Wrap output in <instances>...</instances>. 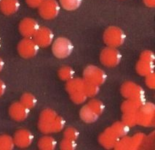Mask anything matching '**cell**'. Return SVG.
<instances>
[{"label":"cell","instance_id":"cell-1","mask_svg":"<svg viewBox=\"0 0 155 150\" xmlns=\"http://www.w3.org/2000/svg\"><path fill=\"white\" fill-rule=\"evenodd\" d=\"M65 127L64 119L53 110L47 108L39 115L38 127L44 134L59 133Z\"/></svg>","mask_w":155,"mask_h":150},{"label":"cell","instance_id":"cell-2","mask_svg":"<svg viewBox=\"0 0 155 150\" xmlns=\"http://www.w3.org/2000/svg\"><path fill=\"white\" fill-rule=\"evenodd\" d=\"M125 34L117 26H109L104 32L103 35L104 42L108 47L118 48L125 41Z\"/></svg>","mask_w":155,"mask_h":150},{"label":"cell","instance_id":"cell-3","mask_svg":"<svg viewBox=\"0 0 155 150\" xmlns=\"http://www.w3.org/2000/svg\"><path fill=\"white\" fill-rule=\"evenodd\" d=\"M138 124L143 127H151L155 122V107L151 103H145L137 112Z\"/></svg>","mask_w":155,"mask_h":150},{"label":"cell","instance_id":"cell-4","mask_svg":"<svg viewBox=\"0 0 155 150\" xmlns=\"http://www.w3.org/2000/svg\"><path fill=\"white\" fill-rule=\"evenodd\" d=\"M74 46L70 40L64 37H58L52 45V51L55 57L65 59L71 55Z\"/></svg>","mask_w":155,"mask_h":150},{"label":"cell","instance_id":"cell-5","mask_svg":"<svg viewBox=\"0 0 155 150\" xmlns=\"http://www.w3.org/2000/svg\"><path fill=\"white\" fill-rule=\"evenodd\" d=\"M83 79L88 83L101 86L106 80V74L101 68L95 65H88L84 68Z\"/></svg>","mask_w":155,"mask_h":150},{"label":"cell","instance_id":"cell-6","mask_svg":"<svg viewBox=\"0 0 155 150\" xmlns=\"http://www.w3.org/2000/svg\"><path fill=\"white\" fill-rule=\"evenodd\" d=\"M122 55L117 48L106 47L102 50L100 55L101 62L108 68H114L121 62Z\"/></svg>","mask_w":155,"mask_h":150},{"label":"cell","instance_id":"cell-7","mask_svg":"<svg viewBox=\"0 0 155 150\" xmlns=\"http://www.w3.org/2000/svg\"><path fill=\"white\" fill-rule=\"evenodd\" d=\"M17 49L21 57L30 59L37 55L39 47L32 37H24L19 42Z\"/></svg>","mask_w":155,"mask_h":150},{"label":"cell","instance_id":"cell-8","mask_svg":"<svg viewBox=\"0 0 155 150\" xmlns=\"http://www.w3.org/2000/svg\"><path fill=\"white\" fill-rule=\"evenodd\" d=\"M38 9L39 16L43 19L52 20L59 14L61 5L56 0H45Z\"/></svg>","mask_w":155,"mask_h":150},{"label":"cell","instance_id":"cell-9","mask_svg":"<svg viewBox=\"0 0 155 150\" xmlns=\"http://www.w3.org/2000/svg\"><path fill=\"white\" fill-rule=\"evenodd\" d=\"M122 96L128 100H141L144 99L145 92L141 86L132 81L125 82L121 86Z\"/></svg>","mask_w":155,"mask_h":150},{"label":"cell","instance_id":"cell-10","mask_svg":"<svg viewBox=\"0 0 155 150\" xmlns=\"http://www.w3.org/2000/svg\"><path fill=\"white\" fill-rule=\"evenodd\" d=\"M39 48H46L53 42L54 35L50 29L48 27H39L35 35L32 37Z\"/></svg>","mask_w":155,"mask_h":150},{"label":"cell","instance_id":"cell-11","mask_svg":"<svg viewBox=\"0 0 155 150\" xmlns=\"http://www.w3.org/2000/svg\"><path fill=\"white\" fill-rule=\"evenodd\" d=\"M39 23L31 18H25L19 23V32L23 37H33L39 29Z\"/></svg>","mask_w":155,"mask_h":150},{"label":"cell","instance_id":"cell-12","mask_svg":"<svg viewBox=\"0 0 155 150\" xmlns=\"http://www.w3.org/2000/svg\"><path fill=\"white\" fill-rule=\"evenodd\" d=\"M15 146L21 149L28 148L34 141V135L31 132L26 129H20L15 132L13 136Z\"/></svg>","mask_w":155,"mask_h":150},{"label":"cell","instance_id":"cell-13","mask_svg":"<svg viewBox=\"0 0 155 150\" xmlns=\"http://www.w3.org/2000/svg\"><path fill=\"white\" fill-rule=\"evenodd\" d=\"M29 111L30 110L23 106L21 102H16L10 106L9 108V114L13 120L23 122L28 118Z\"/></svg>","mask_w":155,"mask_h":150},{"label":"cell","instance_id":"cell-14","mask_svg":"<svg viewBox=\"0 0 155 150\" xmlns=\"http://www.w3.org/2000/svg\"><path fill=\"white\" fill-rule=\"evenodd\" d=\"M120 138L114 133L111 127H108L98 138L99 143L106 149H112L116 146Z\"/></svg>","mask_w":155,"mask_h":150},{"label":"cell","instance_id":"cell-15","mask_svg":"<svg viewBox=\"0 0 155 150\" xmlns=\"http://www.w3.org/2000/svg\"><path fill=\"white\" fill-rule=\"evenodd\" d=\"M19 8V0H1L0 1V10L5 15H13L18 12Z\"/></svg>","mask_w":155,"mask_h":150},{"label":"cell","instance_id":"cell-16","mask_svg":"<svg viewBox=\"0 0 155 150\" xmlns=\"http://www.w3.org/2000/svg\"><path fill=\"white\" fill-rule=\"evenodd\" d=\"M85 81L83 78H73L66 83V88L69 95L84 92Z\"/></svg>","mask_w":155,"mask_h":150},{"label":"cell","instance_id":"cell-17","mask_svg":"<svg viewBox=\"0 0 155 150\" xmlns=\"http://www.w3.org/2000/svg\"><path fill=\"white\" fill-rule=\"evenodd\" d=\"M145 103V99L141 100H125L122 105L121 109L123 113H136L139 108Z\"/></svg>","mask_w":155,"mask_h":150},{"label":"cell","instance_id":"cell-18","mask_svg":"<svg viewBox=\"0 0 155 150\" xmlns=\"http://www.w3.org/2000/svg\"><path fill=\"white\" fill-rule=\"evenodd\" d=\"M80 118L86 123H93L97 121L99 116L93 111V109L88 105H85L81 108L80 111Z\"/></svg>","mask_w":155,"mask_h":150},{"label":"cell","instance_id":"cell-19","mask_svg":"<svg viewBox=\"0 0 155 150\" xmlns=\"http://www.w3.org/2000/svg\"><path fill=\"white\" fill-rule=\"evenodd\" d=\"M154 63L148 62L139 59L136 65V71L140 75L146 77L149 74L154 73Z\"/></svg>","mask_w":155,"mask_h":150},{"label":"cell","instance_id":"cell-20","mask_svg":"<svg viewBox=\"0 0 155 150\" xmlns=\"http://www.w3.org/2000/svg\"><path fill=\"white\" fill-rule=\"evenodd\" d=\"M56 141L50 135H44L38 141V147L42 150H53L56 147Z\"/></svg>","mask_w":155,"mask_h":150},{"label":"cell","instance_id":"cell-21","mask_svg":"<svg viewBox=\"0 0 155 150\" xmlns=\"http://www.w3.org/2000/svg\"><path fill=\"white\" fill-rule=\"evenodd\" d=\"M120 138L126 136L129 132V127L123 122H117L110 127Z\"/></svg>","mask_w":155,"mask_h":150},{"label":"cell","instance_id":"cell-22","mask_svg":"<svg viewBox=\"0 0 155 150\" xmlns=\"http://www.w3.org/2000/svg\"><path fill=\"white\" fill-rule=\"evenodd\" d=\"M15 147L13 138L8 135H0V150H12Z\"/></svg>","mask_w":155,"mask_h":150},{"label":"cell","instance_id":"cell-23","mask_svg":"<svg viewBox=\"0 0 155 150\" xmlns=\"http://www.w3.org/2000/svg\"><path fill=\"white\" fill-rule=\"evenodd\" d=\"M82 2V0H59V4L65 10L72 11L80 8Z\"/></svg>","mask_w":155,"mask_h":150},{"label":"cell","instance_id":"cell-24","mask_svg":"<svg viewBox=\"0 0 155 150\" xmlns=\"http://www.w3.org/2000/svg\"><path fill=\"white\" fill-rule=\"evenodd\" d=\"M20 102L28 109L34 108L37 105V98L31 93H25L21 96Z\"/></svg>","mask_w":155,"mask_h":150},{"label":"cell","instance_id":"cell-25","mask_svg":"<svg viewBox=\"0 0 155 150\" xmlns=\"http://www.w3.org/2000/svg\"><path fill=\"white\" fill-rule=\"evenodd\" d=\"M58 76L63 81H69L74 76V71L69 66H64L58 70Z\"/></svg>","mask_w":155,"mask_h":150},{"label":"cell","instance_id":"cell-26","mask_svg":"<svg viewBox=\"0 0 155 150\" xmlns=\"http://www.w3.org/2000/svg\"><path fill=\"white\" fill-rule=\"evenodd\" d=\"M115 149L117 150H128L132 149V144H131V137L124 136L120 138L114 146Z\"/></svg>","mask_w":155,"mask_h":150},{"label":"cell","instance_id":"cell-27","mask_svg":"<svg viewBox=\"0 0 155 150\" xmlns=\"http://www.w3.org/2000/svg\"><path fill=\"white\" fill-rule=\"evenodd\" d=\"M146 136L143 133H136L131 137V144H132V149H138L143 144L145 141Z\"/></svg>","mask_w":155,"mask_h":150},{"label":"cell","instance_id":"cell-28","mask_svg":"<svg viewBox=\"0 0 155 150\" xmlns=\"http://www.w3.org/2000/svg\"><path fill=\"white\" fill-rule=\"evenodd\" d=\"M122 122L128 127H133L138 124V117L136 113H126L122 117Z\"/></svg>","mask_w":155,"mask_h":150},{"label":"cell","instance_id":"cell-29","mask_svg":"<svg viewBox=\"0 0 155 150\" xmlns=\"http://www.w3.org/2000/svg\"><path fill=\"white\" fill-rule=\"evenodd\" d=\"M99 92V86L88 83L85 81L84 87V92L87 95V97H95Z\"/></svg>","mask_w":155,"mask_h":150},{"label":"cell","instance_id":"cell-30","mask_svg":"<svg viewBox=\"0 0 155 150\" xmlns=\"http://www.w3.org/2000/svg\"><path fill=\"white\" fill-rule=\"evenodd\" d=\"M88 106L91 107L93 111L96 113L98 116L102 114V113L104 111V105L101 101L98 100H91L89 103H87Z\"/></svg>","mask_w":155,"mask_h":150},{"label":"cell","instance_id":"cell-31","mask_svg":"<svg viewBox=\"0 0 155 150\" xmlns=\"http://www.w3.org/2000/svg\"><path fill=\"white\" fill-rule=\"evenodd\" d=\"M64 135L65 138L76 141L78 138L80 133H79L78 131L74 127H68L65 130Z\"/></svg>","mask_w":155,"mask_h":150},{"label":"cell","instance_id":"cell-32","mask_svg":"<svg viewBox=\"0 0 155 150\" xmlns=\"http://www.w3.org/2000/svg\"><path fill=\"white\" fill-rule=\"evenodd\" d=\"M70 97H71V100L77 104L83 103L85 102V100L87 98V95H85V93L84 92L71 94V95H70Z\"/></svg>","mask_w":155,"mask_h":150},{"label":"cell","instance_id":"cell-33","mask_svg":"<svg viewBox=\"0 0 155 150\" xmlns=\"http://www.w3.org/2000/svg\"><path fill=\"white\" fill-rule=\"evenodd\" d=\"M60 147L61 149L74 150L77 147V144H76L75 141L70 140V139L64 138V140L61 142Z\"/></svg>","mask_w":155,"mask_h":150},{"label":"cell","instance_id":"cell-34","mask_svg":"<svg viewBox=\"0 0 155 150\" xmlns=\"http://www.w3.org/2000/svg\"><path fill=\"white\" fill-rule=\"evenodd\" d=\"M140 60L145 61V62L154 63V54L151 51L146 50L140 54Z\"/></svg>","mask_w":155,"mask_h":150},{"label":"cell","instance_id":"cell-35","mask_svg":"<svg viewBox=\"0 0 155 150\" xmlns=\"http://www.w3.org/2000/svg\"><path fill=\"white\" fill-rule=\"evenodd\" d=\"M146 84L149 88L154 89L155 88V75L154 73H152L146 76Z\"/></svg>","mask_w":155,"mask_h":150},{"label":"cell","instance_id":"cell-36","mask_svg":"<svg viewBox=\"0 0 155 150\" xmlns=\"http://www.w3.org/2000/svg\"><path fill=\"white\" fill-rule=\"evenodd\" d=\"M45 0H26V4L32 8H37L40 6Z\"/></svg>","mask_w":155,"mask_h":150},{"label":"cell","instance_id":"cell-37","mask_svg":"<svg viewBox=\"0 0 155 150\" xmlns=\"http://www.w3.org/2000/svg\"><path fill=\"white\" fill-rule=\"evenodd\" d=\"M5 90H6V86H5V82L0 79V97L4 95Z\"/></svg>","mask_w":155,"mask_h":150},{"label":"cell","instance_id":"cell-38","mask_svg":"<svg viewBox=\"0 0 155 150\" xmlns=\"http://www.w3.org/2000/svg\"><path fill=\"white\" fill-rule=\"evenodd\" d=\"M143 2L149 8H154L155 6V0H143Z\"/></svg>","mask_w":155,"mask_h":150},{"label":"cell","instance_id":"cell-39","mask_svg":"<svg viewBox=\"0 0 155 150\" xmlns=\"http://www.w3.org/2000/svg\"><path fill=\"white\" fill-rule=\"evenodd\" d=\"M3 68H4V62H3L2 59V58L0 57V72H1Z\"/></svg>","mask_w":155,"mask_h":150},{"label":"cell","instance_id":"cell-40","mask_svg":"<svg viewBox=\"0 0 155 150\" xmlns=\"http://www.w3.org/2000/svg\"><path fill=\"white\" fill-rule=\"evenodd\" d=\"M0 47H1V45H0Z\"/></svg>","mask_w":155,"mask_h":150},{"label":"cell","instance_id":"cell-41","mask_svg":"<svg viewBox=\"0 0 155 150\" xmlns=\"http://www.w3.org/2000/svg\"><path fill=\"white\" fill-rule=\"evenodd\" d=\"M0 1H1V0H0Z\"/></svg>","mask_w":155,"mask_h":150}]
</instances>
